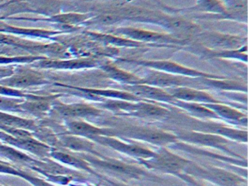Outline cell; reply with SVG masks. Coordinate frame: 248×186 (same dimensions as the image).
<instances>
[{
  "mask_svg": "<svg viewBox=\"0 0 248 186\" xmlns=\"http://www.w3.org/2000/svg\"><path fill=\"white\" fill-rule=\"evenodd\" d=\"M111 33L134 41L151 45L154 47L178 49V47L188 46L189 43L188 39L178 38L175 36H172V34L167 33L149 31L131 27H118L114 30H111Z\"/></svg>",
  "mask_w": 248,
  "mask_h": 186,
  "instance_id": "cell-1",
  "label": "cell"
},
{
  "mask_svg": "<svg viewBox=\"0 0 248 186\" xmlns=\"http://www.w3.org/2000/svg\"><path fill=\"white\" fill-rule=\"evenodd\" d=\"M133 22L144 23L157 26L171 33L183 34H197L201 33L200 26L185 18L164 14H149L129 16L127 19Z\"/></svg>",
  "mask_w": 248,
  "mask_h": 186,
  "instance_id": "cell-2",
  "label": "cell"
},
{
  "mask_svg": "<svg viewBox=\"0 0 248 186\" xmlns=\"http://www.w3.org/2000/svg\"><path fill=\"white\" fill-rule=\"evenodd\" d=\"M120 62L133 64L143 67L149 69L165 72L170 75H178V76L191 77V78H208L215 79H221L225 77L213 74L200 72L197 69H191L187 67L183 66L175 62L168 60H135V59H119Z\"/></svg>",
  "mask_w": 248,
  "mask_h": 186,
  "instance_id": "cell-3",
  "label": "cell"
},
{
  "mask_svg": "<svg viewBox=\"0 0 248 186\" xmlns=\"http://www.w3.org/2000/svg\"><path fill=\"white\" fill-rule=\"evenodd\" d=\"M140 164L149 169L178 175L186 170L191 162L165 148H162L149 159L139 160Z\"/></svg>",
  "mask_w": 248,
  "mask_h": 186,
  "instance_id": "cell-4",
  "label": "cell"
},
{
  "mask_svg": "<svg viewBox=\"0 0 248 186\" xmlns=\"http://www.w3.org/2000/svg\"><path fill=\"white\" fill-rule=\"evenodd\" d=\"M190 164L186 169V171L188 174L205 179L217 186H246V181L236 174L214 167H203L194 164L190 166Z\"/></svg>",
  "mask_w": 248,
  "mask_h": 186,
  "instance_id": "cell-5",
  "label": "cell"
},
{
  "mask_svg": "<svg viewBox=\"0 0 248 186\" xmlns=\"http://www.w3.org/2000/svg\"><path fill=\"white\" fill-rule=\"evenodd\" d=\"M201 46L211 50H235L247 45V37L206 32L196 34Z\"/></svg>",
  "mask_w": 248,
  "mask_h": 186,
  "instance_id": "cell-6",
  "label": "cell"
},
{
  "mask_svg": "<svg viewBox=\"0 0 248 186\" xmlns=\"http://www.w3.org/2000/svg\"><path fill=\"white\" fill-rule=\"evenodd\" d=\"M86 161L89 164L91 163L113 174L128 177V178L140 179L141 177H146L149 175V173L143 169L120 160L105 158L104 155L96 156L95 158L91 157Z\"/></svg>",
  "mask_w": 248,
  "mask_h": 186,
  "instance_id": "cell-7",
  "label": "cell"
},
{
  "mask_svg": "<svg viewBox=\"0 0 248 186\" xmlns=\"http://www.w3.org/2000/svg\"><path fill=\"white\" fill-rule=\"evenodd\" d=\"M121 133L129 139H138L156 146H167L178 141L175 135L149 128H127Z\"/></svg>",
  "mask_w": 248,
  "mask_h": 186,
  "instance_id": "cell-8",
  "label": "cell"
},
{
  "mask_svg": "<svg viewBox=\"0 0 248 186\" xmlns=\"http://www.w3.org/2000/svg\"><path fill=\"white\" fill-rule=\"evenodd\" d=\"M94 142L112 148L114 151L126 154L138 160L149 159L155 155V151L140 146L137 144L125 142L114 136H99L93 139Z\"/></svg>",
  "mask_w": 248,
  "mask_h": 186,
  "instance_id": "cell-9",
  "label": "cell"
},
{
  "mask_svg": "<svg viewBox=\"0 0 248 186\" xmlns=\"http://www.w3.org/2000/svg\"><path fill=\"white\" fill-rule=\"evenodd\" d=\"M123 91L133 94V95L136 96L144 101L163 102L170 104L175 100L164 88L147 85V84L123 85Z\"/></svg>",
  "mask_w": 248,
  "mask_h": 186,
  "instance_id": "cell-10",
  "label": "cell"
},
{
  "mask_svg": "<svg viewBox=\"0 0 248 186\" xmlns=\"http://www.w3.org/2000/svg\"><path fill=\"white\" fill-rule=\"evenodd\" d=\"M0 140L4 141L11 146L16 147L23 151L31 152V154L45 158L50 155L52 149L40 140L34 139V136L28 138H16L5 132H2L0 136Z\"/></svg>",
  "mask_w": 248,
  "mask_h": 186,
  "instance_id": "cell-11",
  "label": "cell"
},
{
  "mask_svg": "<svg viewBox=\"0 0 248 186\" xmlns=\"http://www.w3.org/2000/svg\"><path fill=\"white\" fill-rule=\"evenodd\" d=\"M176 135L178 139L195 144V145H204V146L212 147L218 150L226 151L233 155L232 151L228 149V140L226 138L219 135L210 133H201V132H184L178 133Z\"/></svg>",
  "mask_w": 248,
  "mask_h": 186,
  "instance_id": "cell-12",
  "label": "cell"
},
{
  "mask_svg": "<svg viewBox=\"0 0 248 186\" xmlns=\"http://www.w3.org/2000/svg\"><path fill=\"white\" fill-rule=\"evenodd\" d=\"M168 94L174 97L175 100L188 102L199 103V104H209V103H220L223 101L216 100L202 90L190 87H175V88H164Z\"/></svg>",
  "mask_w": 248,
  "mask_h": 186,
  "instance_id": "cell-13",
  "label": "cell"
},
{
  "mask_svg": "<svg viewBox=\"0 0 248 186\" xmlns=\"http://www.w3.org/2000/svg\"><path fill=\"white\" fill-rule=\"evenodd\" d=\"M170 111L161 103L150 101H139L135 103L134 109L130 116L140 118L162 120L170 116Z\"/></svg>",
  "mask_w": 248,
  "mask_h": 186,
  "instance_id": "cell-14",
  "label": "cell"
},
{
  "mask_svg": "<svg viewBox=\"0 0 248 186\" xmlns=\"http://www.w3.org/2000/svg\"><path fill=\"white\" fill-rule=\"evenodd\" d=\"M68 128L74 135L93 140L99 136H114V132L108 129L96 127L91 123L79 120H68Z\"/></svg>",
  "mask_w": 248,
  "mask_h": 186,
  "instance_id": "cell-15",
  "label": "cell"
},
{
  "mask_svg": "<svg viewBox=\"0 0 248 186\" xmlns=\"http://www.w3.org/2000/svg\"><path fill=\"white\" fill-rule=\"evenodd\" d=\"M58 113L67 120H78L80 118H94L101 116V111L89 104H75L60 106Z\"/></svg>",
  "mask_w": 248,
  "mask_h": 186,
  "instance_id": "cell-16",
  "label": "cell"
},
{
  "mask_svg": "<svg viewBox=\"0 0 248 186\" xmlns=\"http://www.w3.org/2000/svg\"><path fill=\"white\" fill-rule=\"evenodd\" d=\"M170 11H181L184 13H206V14H213V16H224L228 14L226 7L220 0H197L196 5L191 8L185 9L174 10L170 8ZM178 14V13H177Z\"/></svg>",
  "mask_w": 248,
  "mask_h": 186,
  "instance_id": "cell-17",
  "label": "cell"
},
{
  "mask_svg": "<svg viewBox=\"0 0 248 186\" xmlns=\"http://www.w3.org/2000/svg\"><path fill=\"white\" fill-rule=\"evenodd\" d=\"M206 107L214 112L217 117L224 118L229 121L245 123L247 125V115L231 106L227 105L224 102L209 103L203 104Z\"/></svg>",
  "mask_w": 248,
  "mask_h": 186,
  "instance_id": "cell-18",
  "label": "cell"
},
{
  "mask_svg": "<svg viewBox=\"0 0 248 186\" xmlns=\"http://www.w3.org/2000/svg\"><path fill=\"white\" fill-rule=\"evenodd\" d=\"M59 141L61 145L67 148L68 149L79 152H91L94 154L95 156L102 155L95 151L94 144L90 141V139L73 135L71 136H62Z\"/></svg>",
  "mask_w": 248,
  "mask_h": 186,
  "instance_id": "cell-19",
  "label": "cell"
},
{
  "mask_svg": "<svg viewBox=\"0 0 248 186\" xmlns=\"http://www.w3.org/2000/svg\"><path fill=\"white\" fill-rule=\"evenodd\" d=\"M103 70L107 73L108 78L112 81H117L123 85H134L140 84L142 82V78L120 69L113 64L104 65L102 67Z\"/></svg>",
  "mask_w": 248,
  "mask_h": 186,
  "instance_id": "cell-20",
  "label": "cell"
},
{
  "mask_svg": "<svg viewBox=\"0 0 248 186\" xmlns=\"http://www.w3.org/2000/svg\"><path fill=\"white\" fill-rule=\"evenodd\" d=\"M204 51H197L196 53H202V56L205 58H219V59H236L245 62L248 61V49L246 46H242L235 50H211L204 48Z\"/></svg>",
  "mask_w": 248,
  "mask_h": 186,
  "instance_id": "cell-21",
  "label": "cell"
},
{
  "mask_svg": "<svg viewBox=\"0 0 248 186\" xmlns=\"http://www.w3.org/2000/svg\"><path fill=\"white\" fill-rule=\"evenodd\" d=\"M170 104L179 107L181 110H185L194 117L201 118H218L214 112L206 107L203 104L175 100Z\"/></svg>",
  "mask_w": 248,
  "mask_h": 186,
  "instance_id": "cell-22",
  "label": "cell"
},
{
  "mask_svg": "<svg viewBox=\"0 0 248 186\" xmlns=\"http://www.w3.org/2000/svg\"><path fill=\"white\" fill-rule=\"evenodd\" d=\"M203 132L206 133L214 134L223 137L229 138L233 140L247 142L248 141V132L247 131L238 130L232 128L226 127L222 125L210 124L203 127Z\"/></svg>",
  "mask_w": 248,
  "mask_h": 186,
  "instance_id": "cell-23",
  "label": "cell"
},
{
  "mask_svg": "<svg viewBox=\"0 0 248 186\" xmlns=\"http://www.w3.org/2000/svg\"><path fill=\"white\" fill-rule=\"evenodd\" d=\"M50 155L63 164H68L79 169L93 173L89 163L80 157L77 156L68 152H64V151H55V150L54 151L52 150Z\"/></svg>",
  "mask_w": 248,
  "mask_h": 186,
  "instance_id": "cell-24",
  "label": "cell"
},
{
  "mask_svg": "<svg viewBox=\"0 0 248 186\" xmlns=\"http://www.w3.org/2000/svg\"><path fill=\"white\" fill-rule=\"evenodd\" d=\"M97 39L106 44L116 48H145L154 47L151 45L145 44L140 42L134 41L117 34H96Z\"/></svg>",
  "mask_w": 248,
  "mask_h": 186,
  "instance_id": "cell-25",
  "label": "cell"
},
{
  "mask_svg": "<svg viewBox=\"0 0 248 186\" xmlns=\"http://www.w3.org/2000/svg\"><path fill=\"white\" fill-rule=\"evenodd\" d=\"M10 126V127L18 128L25 130H36L37 126L32 120L11 116L8 113L0 112V127Z\"/></svg>",
  "mask_w": 248,
  "mask_h": 186,
  "instance_id": "cell-26",
  "label": "cell"
},
{
  "mask_svg": "<svg viewBox=\"0 0 248 186\" xmlns=\"http://www.w3.org/2000/svg\"><path fill=\"white\" fill-rule=\"evenodd\" d=\"M0 157H4L13 162L28 164L31 167L37 160L29 156L25 152L8 145H0Z\"/></svg>",
  "mask_w": 248,
  "mask_h": 186,
  "instance_id": "cell-27",
  "label": "cell"
},
{
  "mask_svg": "<svg viewBox=\"0 0 248 186\" xmlns=\"http://www.w3.org/2000/svg\"><path fill=\"white\" fill-rule=\"evenodd\" d=\"M126 18L127 17H123V16L119 15L117 14L108 13V14H104V15L97 17L96 21L98 24H101V25L110 26L122 22L124 20H126Z\"/></svg>",
  "mask_w": 248,
  "mask_h": 186,
  "instance_id": "cell-28",
  "label": "cell"
},
{
  "mask_svg": "<svg viewBox=\"0 0 248 186\" xmlns=\"http://www.w3.org/2000/svg\"><path fill=\"white\" fill-rule=\"evenodd\" d=\"M39 80L32 75H24V76L17 77L10 80L7 84L10 86L21 87L27 86L38 82Z\"/></svg>",
  "mask_w": 248,
  "mask_h": 186,
  "instance_id": "cell-29",
  "label": "cell"
},
{
  "mask_svg": "<svg viewBox=\"0 0 248 186\" xmlns=\"http://www.w3.org/2000/svg\"><path fill=\"white\" fill-rule=\"evenodd\" d=\"M20 107L32 113H42L49 110V104L46 101H34L21 105Z\"/></svg>",
  "mask_w": 248,
  "mask_h": 186,
  "instance_id": "cell-30",
  "label": "cell"
},
{
  "mask_svg": "<svg viewBox=\"0 0 248 186\" xmlns=\"http://www.w3.org/2000/svg\"><path fill=\"white\" fill-rule=\"evenodd\" d=\"M0 173L1 174H12V175L22 177L24 172L21 171V170H18L17 169L14 168L8 163L0 161Z\"/></svg>",
  "mask_w": 248,
  "mask_h": 186,
  "instance_id": "cell-31",
  "label": "cell"
},
{
  "mask_svg": "<svg viewBox=\"0 0 248 186\" xmlns=\"http://www.w3.org/2000/svg\"><path fill=\"white\" fill-rule=\"evenodd\" d=\"M22 178L25 179L27 181L30 182L31 184L34 186H54L42 179L38 178V177H34V176L30 175V174H27L24 172L23 174Z\"/></svg>",
  "mask_w": 248,
  "mask_h": 186,
  "instance_id": "cell-32",
  "label": "cell"
},
{
  "mask_svg": "<svg viewBox=\"0 0 248 186\" xmlns=\"http://www.w3.org/2000/svg\"><path fill=\"white\" fill-rule=\"evenodd\" d=\"M107 181L109 186H127V185L123 184V183H115V182H112L111 181V180H107Z\"/></svg>",
  "mask_w": 248,
  "mask_h": 186,
  "instance_id": "cell-33",
  "label": "cell"
},
{
  "mask_svg": "<svg viewBox=\"0 0 248 186\" xmlns=\"http://www.w3.org/2000/svg\"><path fill=\"white\" fill-rule=\"evenodd\" d=\"M2 145V142H1V141H0V145Z\"/></svg>",
  "mask_w": 248,
  "mask_h": 186,
  "instance_id": "cell-34",
  "label": "cell"
},
{
  "mask_svg": "<svg viewBox=\"0 0 248 186\" xmlns=\"http://www.w3.org/2000/svg\"></svg>",
  "mask_w": 248,
  "mask_h": 186,
  "instance_id": "cell-35",
  "label": "cell"
}]
</instances>
